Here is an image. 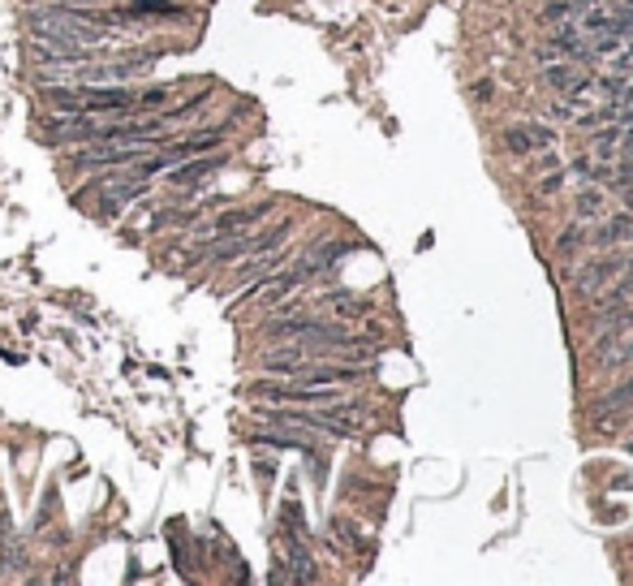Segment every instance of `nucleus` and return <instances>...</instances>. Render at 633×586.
Listing matches in <instances>:
<instances>
[{"mask_svg":"<svg viewBox=\"0 0 633 586\" xmlns=\"http://www.w3.org/2000/svg\"><path fill=\"white\" fill-rule=\"evenodd\" d=\"M616 146H621V130H616V121H612V130H599V134H595V155L608 160Z\"/></svg>","mask_w":633,"mask_h":586,"instance_id":"obj_14","label":"nucleus"},{"mask_svg":"<svg viewBox=\"0 0 633 586\" xmlns=\"http://www.w3.org/2000/svg\"><path fill=\"white\" fill-rule=\"evenodd\" d=\"M561 172H552V177H543V181H538V190H543V195H556V190H561Z\"/></svg>","mask_w":633,"mask_h":586,"instance_id":"obj_19","label":"nucleus"},{"mask_svg":"<svg viewBox=\"0 0 633 586\" xmlns=\"http://www.w3.org/2000/svg\"><path fill=\"white\" fill-rule=\"evenodd\" d=\"M633 401V380H625L616 392H608L604 401H599V410H621V406H629Z\"/></svg>","mask_w":633,"mask_h":586,"instance_id":"obj_15","label":"nucleus"},{"mask_svg":"<svg viewBox=\"0 0 633 586\" xmlns=\"http://www.w3.org/2000/svg\"><path fill=\"white\" fill-rule=\"evenodd\" d=\"M599 242H629L633 238V212H625V216H612L599 233H595Z\"/></svg>","mask_w":633,"mask_h":586,"instance_id":"obj_9","label":"nucleus"},{"mask_svg":"<svg viewBox=\"0 0 633 586\" xmlns=\"http://www.w3.org/2000/svg\"><path fill=\"white\" fill-rule=\"evenodd\" d=\"M500 143H504V151H509V155H526V151H535V143H530V130H526V125H512V130H504V138H500Z\"/></svg>","mask_w":633,"mask_h":586,"instance_id":"obj_10","label":"nucleus"},{"mask_svg":"<svg viewBox=\"0 0 633 586\" xmlns=\"http://www.w3.org/2000/svg\"><path fill=\"white\" fill-rule=\"evenodd\" d=\"M26 26L35 39H48V44H73V48H91L108 35L112 13H91L87 4H44L35 13H26Z\"/></svg>","mask_w":633,"mask_h":586,"instance_id":"obj_1","label":"nucleus"},{"mask_svg":"<svg viewBox=\"0 0 633 586\" xmlns=\"http://www.w3.org/2000/svg\"><path fill=\"white\" fill-rule=\"evenodd\" d=\"M543 82H547L552 91H561V96H586V91H590V78H586L573 61H547V65H543Z\"/></svg>","mask_w":633,"mask_h":586,"instance_id":"obj_3","label":"nucleus"},{"mask_svg":"<svg viewBox=\"0 0 633 586\" xmlns=\"http://www.w3.org/2000/svg\"><path fill=\"white\" fill-rule=\"evenodd\" d=\"M612 65H616V73H633V44L621 52H612Z\"/></svg>","mask_w":633,"mask_h":586,"instance_id":"obj_17","label":"nucleus"},{"mask_svg":"<svg viewBox=\"0 0 633 586\" xmlns=\"http://www.w3.org/2000/svg\"><path fill=\"white\" fill-rule=\"evenodd\" d=\"M345 250H349V246H345V242H328V246H319V250H311V255H306V259L297 264V272H302V276L311 280V276H319V272H323V268H332V264L341 259Z\"/></svg>","mask_w":633,"mask_h":586,"instance_id":"obj_8","label":"nucleus"},{"mask_svg":"<svg viewBox=\"0 0 633 586\" xmlns=\"http://www.w3.org/2000/svg\"><path fill=\"white\" fill-rule=\"evenodd\" d=\"M526 130H530V143H535V146H552V143H556V134H552L547 125H526Z\"/></svg>","mask_w":633,"mask_h":586,"instance_id":"obj_18","label":"nucleus"},{"mask_svg":"<svg viewBox=\"0 0 633 586\" xmlns=\"http://www.w3.org/2000/svg\"><path fill=\"white\" fill-rule=\"evenodd\" d=\"M586 4H590V0H556V4H547V13H543V18H547V22H564V18L582 13Z\"/></svg>","mask_w":633,"mask_h":586,"instance_id":"obj_12","label":"nucleus"},{"mask_svg":"<svg viewBox=\"0 0 633 586\" xmlns=\"http://www.w3.org/2000/svg\"><path fill=\"white\" fill-rule=\"evenodd\" d=\"M608 207V195L604 190H582L578 195V216H599Z\"/></svg>","mask_w":633,"mask_h":586,"instance_id":"obj_13","label":"nucleus"},{"mask_svg":"<svg viewBox=\"0 0 633 586\" xmlns=\"http://www.w3.org/2000/svg\"><path fill=\"white\" fill-rule=\"evenodd\" d=\"M582 224H569V229H564L561 238H556V255H569V250H578V246H582Z\"/></svg>","mask_w":633,"mask_h":586,"instance_id":"obj_16","label":"nucleus"},{"mask_svg":"<svg viewBox=\"0 0 633 586\" xmlns=\"http://www.w3.org/2000/svg\"><path fill=\"white\" fill-rule=\"evenodd\" d=\"M271 203H254V207H237V212H224V216L212 220V233L216 238H229V233H242V229H250L259 216H268Z\"/></svg>","mask_w":633,"mask_h":586,"instance_id":"obj_5","label":"nucleus"},{"mask_svg":"<svg viewBox=\"0 0 633 586\" xmlns=\"http://www.w3.org/2000/svg\"><path fill=\"white\" fill-rule=\"evenodd\" d=\"M134 99L125 87H82V113H134Z\"/></svg>","mask_w":633,"mask_h":586,"instance_id":"obj_2","label":"nucleus"},{"mask_svg":"<svg viewBox=\"0 0 633 586\" xmlns=\"http://www.w3.org/2000/svg\"><path fill=\"white\" fill-rule=\"evenodd\" d=\"M190 9L186 4H172V0H129L125 9H117V18L125 22H143V18H186Z\"/></svg>","mask_w":633,"mask_h":586,"instance_id":"obj_4","label":"nucleus"},{"mask_svg":"<svg viewBox=\"0 0 633 586\" xmlns=\"http://www.w3.org/2000/svg\"><path fill=\"white\" fill-rule=\"evenodd\" d=\"M220 164H224V155H212V160H195V155H190V160H181V164H172V186H177V190H190V186H195V181H203V177H212V172L220 169Z\"/></svg>","mask_w":633,"mask_h":586,"instance_id":"obj_6","label":"nucleus"},{"mask_svg":"<svg viewBox=\"0 0 633 586\" xmlns=\"http://www.w3.org/2000/svg\"><path fill=\"white\" fill-rule=\"evenodd\" d=\"M616 272H621V259H599V264H590V268L578 276V293H582V297H595V289H604Z\"/></svg>","mask_w":633,"mask_h":586,"instance_id":"obj_7","label":"nucleus"},{"mask_svg":"<svg viewBox=\"0 0 633 586\" xmlns=\"http://www.w3.org/2000/svg\"><path fill=\"white\" fill-rule=\"evenodd\" d=\"M328 302H332V311H337V315H341V319H362V315H366V302H358V297H345V293H332Z\"/></svg>","mask_w":633,"mask_h":586,"instance_id":"obj_11","label":"nucleus"},{"mask_svg":"<svg viewBox=\"0 0 633 586\" xmlns=\"http://www.w3.org/2000/svg\"><path fill=\"white\" fill-rule=\"evenodd\" d=\"M629 453H633V440H629Z\"/></svg>","mask_w":633,"mask_h":586,"instance_id":"obj_20","label":"nucleus"}]
</instances>
